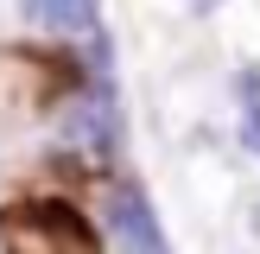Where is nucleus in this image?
<instances>
[{"instance_id":"nucleus-1","label":"nucleus","mask_w":260,"mask_h":254,"mask_svg":"<svg viewBox=\"0 0 260 254\" xmlns=\"http://www.w3.org/2000/svg\"><path fill=\"white\" fill-rule=\"evenodd\" d=\"M0 254H102V229L83 197L19 178L0 197Z\"/></svg>"},{"instance_id":"nucleus-2","label":"nucleus","mask_w":260,"mask_h":254,"mask_svg":"<svg viewBox=\"0 0 260 254\" xmlns=\"http://www.w3.org/2000/svg\"><path fill=\"white\" fill-rule=\"evenodd\" d=\"M83 89H89L83 57L57 45H0V121L51 114L57 102L83 96Z\"/></svg>"},{"instance_id":"nucleus-3","label":"nucleus","mask_w":260,"mask_h":254,"mask_svg":"<svg viewBox=\"0 0 260 254\" xmlns=\"http://www.w3.org/2000/svg\"><path fill=\"white\" fill-rule=\"evenodd\" d=\"M114 229H121L127 254H165V241H159V229H152V210H146L140 190H121V197H114Z\"/></svg>"},{"instance_id":"nucleus-4","label":"nucleus","mask_w":260,"mask_h":254,"mask_svg":"<svg viewBox=\"0 0 260 254\" xmlns=\"http://www.w3.org/2000/svg\"><path fill=\"white\" fill-rule=\"evenodd\" d=\"M32 25L51 32H95V0H19Z\"/></svg>"},{"instance_id":"nucleus-5","label":"nucleus","mask_w":260,"mask_h":254,"mask_svg":"<svg viewBox=\"0 0 260 254\" xmlns=\"http://www.w3.org/2000/svg\"><path fill=\"white\" fill-rule=\"evenodd\" d=\"M241 96H248V121L241 127H248V140L260 146V76H241Z\"/></svg>"}]
</instances>
